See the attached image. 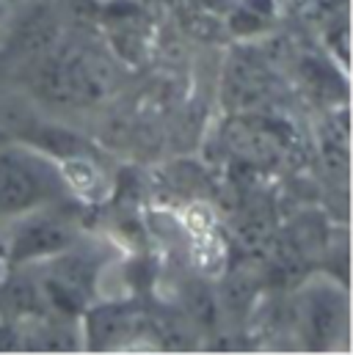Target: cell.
<instances>
[{
    "label": "cell",
    "mask_w": 353,
    "mask_h": 355,
    "mask_svg": "<svg viewBox=\"0 0 353 355\" xmlns=\"http://www.w3.org/2000/svg\"><path fill=\"white\" fill-rule=\"evenodd\" d=\"M69 193L61 168L33 149H0V220H17L33 209L64 201Z\"/></svg>",
    "instance_id": "6da1fadb"
},
{
    "label": "cell",
    "mask_w": 353,
    "mask_h": 355,
    "mask_svg": "<svg viewBox=\"0 0 353 355\" xmlns=\"http://www.w3.org/2000/svg\"><path fill=\"white\" fill-rule=\"evenodd\" d=\"M75 243V226L69 218L56 212V204L33 209L28 215H19L14 220L11 237H8V262L25 265V262H42L61 257Z\"/></svg>",
    "instance_id": "7a4b0ae2"
},
{
    "label": "cell",
    "mask_w": 353,
    "mask_h": 355,
    "mask_svg": "<svg viewBox=\"0 0 353 355\" xmlns=\"http://www.w3.org/2000/svg\"><path fill=\"white\" fill-rule=\"evenodd\" d=\"M0 17H3V6H0Z\"/></svg>",
    "instance_id": "3957f363"
},
{
    "label": "cell",
    "mask_w": 353,
    "mask_h": 355,
    "mask_svg": "<svg viewBox=\"0 0 353 355\" xmlns=\"http://www.w3.org/2000/svg\"><path fill=\"white\" fill-rule=\"evenodd\" d=\"M0 144H3V135H0Z\"/></svg>",
    "instance_id": "277c9868"
}]
</instances>
